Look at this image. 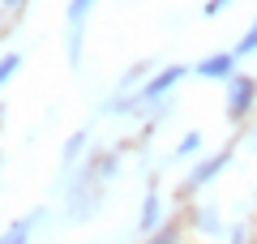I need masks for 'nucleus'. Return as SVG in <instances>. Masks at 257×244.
Returning <instances> with one entry per match:
<instances>
[{"label":"nucleus","mask_w":257,"mask_h":244,"mask_svg":"<svg viewBox=\"0 0 257 244\" xmlns=\"http://www.w3.org/2000/svg\"><path fill=\"white\" fill-rule=\"evenodd\" d=\"M253 103H257V81L248 77V73H236V77L227 81V116H231V120L248 116Z\"/></svg>","instance_id":"nucleus-1"},{"label":"nucleus","mask_w":257,"mask_h":244,"mask_svg":"<svg viewBox=\"0 0 257 244\" xmlns=\"http://www.w3.org/2000/svg\"><path fill=\"white\" fill-rule=\"evenodd\" d=\"M184 77H189V69H184V64H167V69H159L155 77L146 81L142 99H163V94H167V90H176V86H180Z\"/></svg>","instance_id":"nucleus-2"},{"label":"nucleus","mask_w":257,"mask_h":244,"mask_svg":"<svg viewBox=\"0 0 257 244\" xmlns=\"http://www.w3.org/2000/svg\"><path fill=\"white\" fill-rule=\"evenodd\" d=\"M193 73H197V77H210V81H231V77H236V52H214V56H206Z\"/></svg>","instance_id":"nucleus-3"},{"label":"nucleus","mask_w":257,"mask_h":244,"mask_svg":"<svg viewBox=\"0 0 257 244\" xmlns=\"http://www.w3.org/2000/svg\"><path fill=\"white\" fill-rule=\"evenodd\" d=\"M227 163H231V150H219V154H210L206 163H197V167H193V176L184 180V189L193 193V189H202V184H210L214 176H219L223 167H227Z\"/></svg>","instance_id":"nucleus-4"},{"label":"nucleus","mask_w":257,"mask_h":244,"mask_svg":"<svg viewBox=\"0 0 257 244\" xmlns=\"http://www.w3.org/2000/svg\"><path fill=\"white\" fill-rule=\"evenodd\" d=\"M142 235H155L159 227H163V201H159V189L146 193V201H142V218H138Z\"/></svg>","instance_id":"nucleus-5"},{"label":"nucleus","mask_w":257,"mask_h":244,"mask_svg":"<svg viewBox=\"0 0 257 244\" xmlns=\"http://www.w3.org/2000/svg\"><path fill=\"white\" fill-rule=\"evenodd\" d=\"M193 223H197V231H206V235L223 231V218L214 214V206H193Z\"/></svg>","instance_id":"nucleus-6"},{"label":"nucleus","mask_w":257,"mask_h":244,"mask_svg":"<svg viewBox=\"0 0 257 244\" xmlns=\"http://www.w3.org/2000/svg\"><path fill=\"white\" fill-rule=\"evenodd\" d=\"M35 218L39 214H26V218H18V223H9V231L0 235V244H30V227H35Z\"/></svg>","instance_id":"nucleus-7"},{"label":"nucleus","mask_w":257,"mask_h":244,"mask_svg":"<svg viewBox=\"0 0 257 244\" xmlns=\"http://www.w3.org/2000/svg\"><path fill=\"white\" fill-rule=\"evenodd\" d=\"M202 142H206V137L197 133V129H193V133H184L180 146H176V159H189V154H197V150H202Z\"/></svg>","instance_id":"nucleus-8"},{"label":"nucleus","mask_w":257,"mask_h":244,"mask_svg":"<svg viewBox=\"0 0 257 244\" xmlns=\"http://www.w3.org/2000/svg\"><path fill=\"white\" fill-rule=\"evenodd\" d=\"M94 5H99V0H73V5H69V26H82Z\"/></svg>","instance_id":"nucleus-9"},{"label":"nucleus","mask_w":257,"mask_h":244,"mask_svg":"<svg viewBox=\"0 0 257 244\" xmlns=\"http://www.w3.org/2000/svg\"><path fill=\"white\" fill-rule=\"evenodd\" d=\"M18 69H22V56H18V52H5V56H0V86H5Z\"/></svg>","instance_id":"nucleus-10"},{"label":"nucleus","mask_w":257,"mask_h":244,"mask_svg":"<svg viewBox=\"0 0 257 244\" xmlns=\"http://www.w3.org/2000/svg\"><path fill=\"white\" fill-rule=\"evenodd\" d=\"M82 150H86V133H73V137H69V142H64L60 159H64V163H73V159H77V154H82Z\"/></svg>","instance_id":"nucleus-11"},{"label":"nucleus","mask_w":257,"mask_h":244,"mask_svg":"<svg viewBox=\"0 0 257 244\" xmlns=\"http://www.w3.org/2000/svg\"><path fill=\"white\" fill-rule=\"evenodd\" d=\"M150 244H180V227H176V223H163L155 235H150Z\"/></svg>","instance_id":"nucleus-12"},{"label":"nucleus","mask_w":257,"mask_h":244,"mask_svg":"<svg viewBox=\"0 0 257 244\" xmlns=\"http://www.w3.org/2000/svg\"><path fill=\"white\" fill-rule=\"evenodd\" d=\"M231 52H236V60H240V56H253V52H257V22H253V26H248V35L240 39V43L231 47Z\"/></svg>","instance_id":"nucleus-13"},{"label":"nucleus","mask_w":257,"mask_h":244,"mask_svg":"<svg viewBox=\"0 0 257 244\" xmlns=\"http://www.w3.org/2000/svg\"><path fill=\"white\" fill-rule=\"evenodd\" d=\"M227 5H231V0H206V5H202V13H206V18H219V13L227 9Z\"/></svg>","instance_id":"nucleus-14"},{"label":"nucleus","mask_w":257,"mask_h":244,"mask_svg":"<svg viewBox=\"0 0 257 244\" xmlns=\"http://www.w3.org/2000/svg\"><path fill=\"white\" fill-rule=\"evenodd\" d=\"M0 5H5V9H22V5H26V0H0Z\"/></svg>","instance_id":"nucleus-15"}]
</instances>
